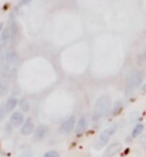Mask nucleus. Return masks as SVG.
I'll list each match as a JSON object with an SVG mask.
<instances>
[{"instance_id": "nucleus-1", "label": "nucleus", "mask_w": 146, "mask_h": 157, "mask_svg": "<svg viewBox=\"0 0 146 157\" xmlns=\"http://www.w3.org/2000/svg\"><path fill=\"white\" fill-rule=\"evenodd\" d=\"M110 107H112V100L109 96H102L99 97L95 104V116L96 117H103L106 116L109 112H110Z\"/></svg>"}, {"instance_id": "nucleus-2", "label": "nucleus", "mask_w": 146, "mask_h": 157, "mask_svg": "<svg viewBox=\"0 0 146 157\" xmlns=\"http://www.w3.org/2000/svg\"><path fill=\"white\" fill-rule=\"evenodd\" d=\"M142 80H143V71H140V70L132 71L130 76L128 77V82H126V94L128 96L132 94V91L142 83Z\"/></svg>"}, {"instance_id": "nucleus-3", "label": "nucleus", "mask_w": 146, "mask_h": 157, "mask_svg": "<svg viewBox=\"0 0 146 157\" xmlns=\"http://www.w3.org/2000/svg\"><path fill=\"white\" fill-rule=\"evenodd\" d=\"M115 132H116V126H112V127H109V128H106L102 134H100V137H99V141H97L96 144H95V149L96 150H99V149H102L106 143L109 141V139L115 134Z\"/></svg>"}, {"instance_id": "nucleus-4", "label": "nucleus", "mask_w": 146, "mask_h": 157, "mask_svg": "<svg viewBox=\"0 0 146 157\" xmlns=\"http://www.w3.org/2000/svg\"><path fill=\"white\" fill-rule=\"evenodd\" d=\"M76 121H77V120H76L75 116H70L69 119H66V120H65V123L60 126V133H62V134H65V136H66V134H69V133H70L72 130L76 127Z\"/></svg>"}, {"instance_id": "nucleus-5", "label": "nucleus", "mask_w": 146, "mask_h": 157, "mask_svg": "<svg viewBox=\"0 0 146 157\" xmlns=\"http://www.w3.org/2000/svg\"><path fill=\"white\" fill-rule=\"evenodd\" d=\"M10 41H12V25L6 26L3 29V32H2V34H0V46L4 47V46H7Z\"/></svg>"}, {"instance_id": "nucleus-6", "label": "nucleus", "mask_w": 146, "mask_h": 157, "mask_svg": "<svg viewBox=\"0 0 146 157\" xmlns=\"http://www.w3.org/2000/svg\"><path fill=\"white\" fill-rule=\"evenodd\" d=\"M86 128H88V119H86V117H80L79 121H76V127H75L76 136L77 137L83 136V133L86 132Z\"/></svg>"}, {"instance_id": "nucleus-7", "label": "nucleus", "mask_w": 146, "mask_h": 157, "mask_svg": "<svg viewBox=\"0 0 146 157\" xmlns=\"http://www.w3.org/2000/svg\"><path fill=\"white\" fill-rule=\"evenodd\" d=\"M10 123L13 124V127H19L25 123V116H23V112H13L12 116H10Z\"/></svg>"}, {"instance_id": "nucleus-8", "label": "nucleus", "mask_w": 146, "mask_h": 157, "mask_svg": "<svg viewBox=\"0 0 146 157\" xmlns=\"http://www.w3.org/2000/svg\"><path fill=\"white\" fill-rule=\"evenodd\" d=\"M34 130V121L33 119H27L25 120V123L22 124V128H20V132L23 136H29V134H32Z\"/></svg>"}, {"instance_id": "nucleus-9", "label": "nucleus", "mask_w": 146, "mask_h": 157, "mask_svg": "<svg viewBox=\"0 0 146 157\" xmlns=\"http://www.w3.org/2000/svg\"><path fill=\"white\" fill-rule=\"evenodd\" d=\"M47 132H49V128H47L46 126H39V127L34 130V133H33V141L43 140V139L46 137Z\"/></svg>"}, {"instance_id": "nucleus-10", "label": "nucleus", "mask_w": 146, "mask_h": 157, "mask_svg": "<svg viewBox=\"0 0 146 157\" xmlns=\"http://www.w3.org/2000/svg\"><path fill=\"white\" fill-rule=\"evenodd\" d=\"M17 60H19V54H17L16 50H7V52H6L3 62L9 63V64H16Z\"/></svg>"}, {"instance_id": "nucleus-11", "label": "nucleus", "mask_w": 146, "mask_h": 157, "mask_svg": "<svg viewBox=\"0 0 146 157\" xmlns=\"http://www.w3.org/2000/svg\"><path fill=\"white\" fill-rule=\"evenodd\" d=\"M19 104V100L16 99V97H10V99L4 103V107H6V110H7V113L13 112L14 109H16V106Z\"/></svg>"}, {"instance_id": "nucleus-12", "label": "nucleus", "mask_w": 146, "mask_h": 157, "mask_svg": "<svg viewBox=\"0 0 146 157\" xmlns=\"http://www.w3.org/2000/svg\"><path fill=\"white\" fill-rule=\"evenodd\" d=\"M17 41H19V26H17V23L13 21L12 23V41L10 43L17 44Z\"/></svg>"}, {"instance_id": "nucleus-13", "label": "nucleus", "mask_w": 146, "mask_h": 157, "mask_svg": "<svg viewBox=\"0 0 146 157\" xmlns=\"http://www.w3.org/2000/svg\"><path fill=\"white\" fill-rule=\"evenodd\" d=\"M19 107H20V110L23 113L30 112V103H29V100L26 99V97L20 99V100H19Z\"/></svg>"}, {"instance_id": "nucleus-14", "label": "nucleus", "mask_w": 146, "mask_h": 157, "mask_svg": "<svg viewBox=\"0 0 146 157\" xmlns=\"http://www.w3.org/2000/svg\"><path fill=\"white\" fill-rule=\"evenodd\" d=\"M122 109H123V103L119 100V101H116V103L113 104V109H112V112L110 113H112L113 116H117V114L122 112Z\"/></svg>"}, {"instance_id": "nucleus-15", "label": "nucleus", "mask_w": 146, "mask_h": 157, "mask_svg": "<svg viewBox=\"0 0 146 157\" xmlns=\"http://www.w3.org/2000/svg\"><path fill=\"white\" fill-rule=\"evenodd\" d=\"M142 132H143V124H136V126H135L133 127V130H132V137H133V139H136V137L138 136H140V134H142Z\"/></svg>"}, {"instance_id": "nucleus-16", "label": "nucleus", "mask_w": 146, "mask_h": 157, "mask_svg": "<svg viewBox=\"0 0 146 157\" xmlns=\"http://www.w3.org/2000/svg\"><path fill=\"white\" fill-rule=\"evenodd\" d=\"M120 149V144H119V143H115V144H110L108 147V150H106V156H109V154H113V153H116L117 150Z\"/></svg>"}, {"instance_id": "nucleus-17", "label": "nucleus", "mask_w": 146, "mask_h": 157, "mask_svg": "<svg viewBox=\"0 0 146 157\" xmlns=\"http://www.w3.org/2000/svg\"><path fill=\"white\" fill-rule=\"evenodd\" d=\"M9 91V87H7V83H0V96L6 94Z\"/></svg>"}, {"instance_id": "nucleus-18", "label": "nucleus", "mask_w": 146, "mask_h": 157, "mask_svg": "<svg viewBox=\"0 0 146 157\" xmlns=\"http://www.w3.org/2000/svg\"><path fill=\"white\" fill-rule=\"evenodd\" d=\"M138 64H139V66H143V64H146V54H145V53L139 54V57H138Z\"/></svg>"}, {"instance_id": "nucleus-19", "label": "nucleus", "mask_w": 146, "mask_h": 157, "mask_svg": "<svg viewBox=\"0 0 146 157\" xmlns=\"http://www.w3.org/2000/svg\"><path fill=\"white\" fill-rule=\"evenodd\" d=\"M6 114H7V110H6V107H4V104L0 107V121L6 117Z\"/></svg>"}, {"instance_id": "nucleus-20", "label": "nucleus", "mask_w": 146, "mask_h": 157, "mask_svg": "<svg viewBox=\"0 0 146 157\" xmlns=\"http://www.w3.org/2000/svg\"><path fill=\"white\" fill-rule=\"evenodd\" d=\"M45 157H59V153L57 151H47L45 153Z\"/></svg>"}, {"instance_id": "nucleus-21", "label": "nucleus", "mask_w": 146, "mask_h": 157, "mask_svg": "<svg viewBox=\"0 0 146 157\" xmlns=\"http://www.w3.org/2000/svg\"><path fill=\"white\" fill-rule=\"evenodd\" d=\"M3 59H4V54H3V50H2V46H0V63L3 62Z\"/></svg>"}, {"instance_id": "nucleus-22", "label": "nucleus", "mask_w": 146, "mask_h": 157, "mask_svg": "<svg viewBox=\"0 0 146 157\" xmlns=\"http://www.w3.org/2000/svg\"><path fill=\"white\" fill-rule=\"evenodd\" d=\"M30 2H32V0H20V4H23V6H25V4H29Z\"/></svg>"}, {"instance_id": "nucleus-23", "label": "nucleus", "mask_w": 146, "mask_h": 157, "mask_svg": "<svg viewBox=\"0 0 146 157\" xmlns=\"http://www.w3.org/2000/svg\"><path fill=\"white\" fill-rule=\"evenodd\" d=\"M140 144L143 146V149H146V137H143V140L140 141Z\"/></svg>"}, {"instance_id": "nucleus-24", "label": "nucleus", "mask_w": 146, "mask_h": 157, "mask_svg": "<svg viewBox=\"0 0 146 157\" xmlns=\"http://www.w3.org/2000/svg\"><path fill=\"white\" fill-rule=\"evenodd\" d=\"M13 93H14V94H17V93H19V87H17V86L13 87Z\"/></svg>"}, {"instance_id": "nucleus-25", "label": "nucleus", "mask_w": 146, "mask_h": 157, "mask_svg": "<svg viewBox=\"0 0 146 157\" xmlns=\"http://www.w3.org/2000/svg\"><path fill=\"white\" fill-rule=\"evenodd\" d=\"M2 32H3V25L0 23V34H2Z\"/></svg>"}, {"instance_id": "nucleus-26", "label": "nucleus", "mask_w": 146, "mask_h": 157, "mask_svg": "<svg viewBox=\"0 0 146 157\" xmlns=\"http://www.w3.org/2000/svg\"><path fill=\"white\" fill-rule=\"evenodd\" d=\"M142 90H143V91H146V84H145V86H143V89H142Z\"/></svg>"}, {"instance_id": "nucleus-27", "label": "nucleus", "mask_w": 146, "mask_h": 157, "mask_svg": "<svg viewBox=\"0 0 146 157\" xmlns=\"http://www.w3.org/2000/svg\"><path fill=\"white\" fill-rule=\"evenodd\" d=\"M0 83H2V80H0Z\"/></svg>"}]
</instances>
